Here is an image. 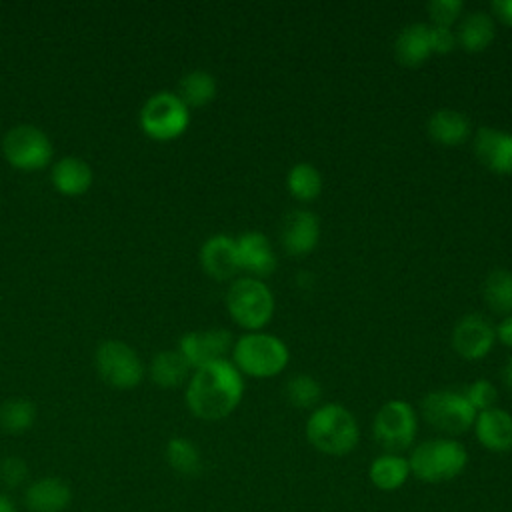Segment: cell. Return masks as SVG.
Segmentation results:
<instances>
[{"label": "cell", "mask_w": 512, "mask_h": 512, "mask_svg": "<svg viewBox=\"0 0 512 512\" xmlns=\"http://www.w3.org/2000/svg\"><path fill=\"white\" fill-rule=\"evenodd\" d=\"M464 14L462 0H432L428 4V16L432 26L452 28Z\"/></svg>", "instance_id": "obj_31"}, {"label": "cell", "mask_w": 512, "mask_h": 512, "mask_svg": "<svg viewBox=\"0 0 512 512\" xmlns=\"http://www.w3.org/2000/svg\"><path fill=\"white\" fill-rule=\"evenodd\" d=\"M216 90V78L208 70L196 68L180 78L176 94L188 108H200L214 100Z\"/></svg>", "instance_id": "obj_25"}, {"label": "cell", "mask_w": 512, "mask_h": 512, "mask_svg": "<svg viewBox=\"0 0 512 512\" xmlns=\"http://www.w3.org/2000/svg\"><path fill=\"white\" fill-rule=\"evenodd\" d=\"M166 462L180 476L192 478L202 472V454L198 446L184 436H174L168 440Z\"/></svg>", "instance_id": "obj_28"}, {"label": "cell", "mask_w": 512, "mask_h": 512, "mask_svg": "<svg viewBox=\"0 0 512 512\" xmlns=\"http://www.w3.org/2000/svg\"><path fill=\"white\" fill-rule=\"evenodd\" d=\"M234 334L226 328H204L186 332L178 342V352L196 370L232 354Z\"/></svg>", "instance_id": "obj_11"}, {"label": "cell", "mask_w": 512, "mask_h": 512, "mask_svg": "<svg viewBox=\"0 0 512 512\" xmlns=\"http://www.w3.org/2000/svg\"><path fill=\"white\" fill-rule=\"evenodd\" d=\"M284 394H286V400L294 408L310 410V408L318 406V402L322 398V386L310 374H294L292 378H288V382L284 386Z\"/></svg>", "instance_id": "obj_30"}, {"label": "cell", "mask_w": 512, "mask_h": 512, "mask_svg": "<svg viewBox=\"0 0 512 512\" xmlns=\"http://www.w3.org/2000/svg\"><path fill=\"white\" fill-rule=\"evenodd\" d=\"M408 466L410 474L422 482H448L466 470L468 450L456 438H430L412 448Z\"/></svg>", "instance_id": "obj_3"}, {"label": "cell", "mask_w": 512, "mask_h": 512, "mask_svg": "<svg viewBox=\"0 0 512 512\" xmlns=\"http://www.w3.org/2000/svg\"><path fill=\"white\" fill-rule=\"evenodd\" d=\"M192 366L178 350H160L150 362V378L160 388H176L190 378Z\"/></svg>", "instance_id": "obj_24"}, {"label": "cell", "mask_w": 512, "mask_h": 512, "mask_svg": "<svg viewBox=\"0 0 512 512\" xmlns=\"http://www.w3.org/2000/svg\"><path fill=\"white\" fill-rule=\"evenodd\" d=\"M36 420V406L28 398H8L0 406V426L10 434L26 432Z\"/></svg>", "instance_id": "obj_29"}, {"label": "cell", "mask_w": 512, "mask_h": 512, "mask_svg": "<svg viewBox=\"0 0 512 512\" xmlns=\"http://www.w3.org/2000/svg\"><path fill=\"white\" fill-rule=\"evenodd\" d=\"M428 136L446 148L464 144L470 138V120L454 108H438L426 122Z\"/></svg>", "instance_id": "obj_20"}, {"label": "cell", "mask_w": 512, "mask_h": 512, "mask_svg": "<svg viewBox=\"0 0 512 512\" xmlns=\"http://www.w3.org/2000/svg\"><path fill=\"white\" fill-rule=\"evenodd\" d=\"M186 406L200 420L230 416L244 396V376L232 360H216L192 372L186 384Z\"/></svg>", "instance_id": "obj_1"}, {"label": "cell", "mask_w": 512, "mask_h": 512, "mask_svg": "<svg viewBox=\"0 0 512 512\" xmlns=\"http://www.w3.org/2000/svg\"><path fill=\"white\" fill-rule=\"evenodd\" d=\"M410 476L408 458L402 454L384 452L376 456L368 466V478L372 486H376L382 492H394L406 484Z\"/></svg>", "instance_id": "obj_23"}, {"label": "cell", "mask_w": 512, "mask_h": 512, "mask_svg": "<svg viewBox=\"0 0 512 512\" xmlns=\"http://www.w3.org/2000/svg\"><path fill=\"white\" fill-rule=\"evenodd\" d=\"M450 340L454 352L464 360H482L490 354L496 342V332L484 314L470 312L454 324Z\"/></svg>", "instance_id": "obj_12"}, {"label": "cell", "mask_w": 512, "mask_h": 512, "mask_svg": "<svg viewBox=\"0 0 512 512\" xmlns=\"http://www.w3.org/2000/svg\"><path fill=\"white\" fill-rule=\"evenodd\" d=\"M0 512H16V504L12 502V498L2 492H0Z\"/></svg>", "instance_id": "obj_37"}, {"label": "cell", "mask_w": 512, "mask_h": 512, "mask_svg": "<svg viewBox=\"0 0 512 512\" xmlns=\"http://www.w3.org/2000/svg\"><path fill=\"white\" fill-rule=\"evenodd\" d=\"M494 332H496V340L508 348H512V314L510 316H504L496 326H494Z\"/></svg>", "instance_id": "obj_35"}, {"label": "cell", "mask_w": 512, "mask_h": 512, "mask_svg": "<svg viewBox=\"0 0 512 512\" xmlns=\"http://www.w3.org/2000/svg\"><path fill=\"white\" fill-rule=\"evenodd\" d=\"M474 434L480 446L490 452H510L512 450V414L504 408H488L476 414Z\"/></svg>", "instance_id": "obj_17"}, {"label": "cell", "mask_w": 512, "mask_h": 512, "mask_svg": "<svg viewBox=\"0 0 512 512\" xmlns=\"http://www.w3.org/2000/svg\"><path fill=\"white\" fill-rule=\"evenodd\" d=\"M422 418L434 428L450 436L468 432L474 426L476 410L470 406L462 390H432L420 402Z\"/></svg>", "instance_id": "obj_6"}, {"label": "cell", "mask_w": 512, "mask_h": 512, "mask_svg": "<svg viewBox=\"0 0 512 512\" xmlns=\"http://www.w3.org/2000/svg\"><path fill=\"white\" fill-rule=\"evenodd\" d=\"M462 392H464L466 400L470 402V406H472L476 412L494 408V406H496V400H498V390H496V386H494L490 380H486V378L474 380V382L468 384Z\"/></svg>", "instance_id": "obj_32"}, {"label": "cell", "mask_w": 512, "mask_h": 512, "mask_svg": "<svg viewBox=\"0 0 512 512\" xmlns=\"http://www.w3.org/2000/svg\"><path fill=\"white\" fill-rule=\"evenodd\" d=\"M2 152L14 168L38 170L50 162L52 142L38 126L18 124L6 132Z\"/></svg>", "instance_id": "obj_10"}, {"label": "cell", "mask_w": 512, "mask_h": 512, "mask_svg": "<svg viewBox=\"0 0 512 512\" xmlns=\"http://www.w3.org/2000/svg\"><path fill=\"white\" fill-rule=\"evenodd\" d=\"M454 34L456 42L466 52H482L492 44L496 36L494 16L484 10H472L468 14H462Z\"/></svg>", "instance_id": "obj_21"}, {"label": "cell", "mask_w": 512, "mask_h": 512, "mask_svg": "<svg viewBox=\"0 0 512 512\" xmlns=\"http://www.w3.org/2000/svg\"><path fill=\"white\" fill-rule=\"evenodd\" d=\"M96 372L100 378L120 390H128L140 384L144 376V364L136 350L120 340H106L94 354Z\"/></svg>", "instance_id": "obj_9"}, {"label": "cell", "mask_w": 512, "mask_h": 512, "mask_svg": "<svg viewBox=\"0 0 512 512\" xmlns=\"http://www.w3.org/2000/svg\"><path fill=\"white\" fill-rule=\"evenodd\" d=\"M198 256L204 272L214 280H230L240 270L236 238L228 234L208 236L200 246Z\"/></svg>", "instance_id": "obj_16"}, {"label": "cell", "mask_w": 512, "mask_h": 512, "mask_svg": "<svg viewBox=\"0 0 512 512\" xmlns=\"http://www.w3.org/2000/svg\"><path fill=\"white\" fill-rule=\"evenodd\" d=\"M50 178L58 192L66 196H78L92 186L94 174L86 160L78 156H64L54 162L50 170Z\"/></svg>", "instance_id": "obj_22"}, {"label": "cell", "mask_w": 512, "mask_h": 512, "mask_svg": "<svg viewBox=\"0 0 512 512\" xmlns=\"http://www.w3.org/2000/svg\"><path fill=\"white\" fill-rule=\"evenodd\" d=\"M236 250H238L240 270H246L248 276L262 280L276 270L278 256L274 252L272 242L262 232L250 230L240 234L236 238Z\"/></svg>", "instance_id": "obj_15"}, {"label": "cell", "mask_w": 512, "mask_h": 512, "mask_svg": "<svg viewBox=\"0 0 512 512\" xmlns=\"http://www.w3.org/2000/svg\"><path fill=\"white\" fill-rule=\"evenodd\" d=\"M304 434L308 444L326 456H346L360 440L354 414L336 402L316 406L306 420Z\"/></svg>", "instance_id": "obj_2"}, {"label": "cell", "mask_w": 512, "mask_h": 512, "mask_svg": "<svg viewBox=\"0 0 512 512\" xmlns=\"http://www.w3.org/2000/svg\"><path fill=\"white\" fill-rule=\"evenodd\" d=\"M288 360V346L270 332H246L232 346V364L242 376L272 378L286 368Z\"/></svg>", "instance_id": "obj_4"}, {"label": "cell", "mask_w": 512, "mask_h": 512, "mask_svg": "<svg viewBox=\"0 0 512 512\" xmlns=\"http://www.w3.org/2000/svg\"><path fill=\"white\" fill-rule=\"evenodd\" d=\"M472 148L482 166L494 174H512V132L480 126L472 138Z\"/></svg>", "instance_id": "obj_14"}, {"label": "cell", "mask_w": 512, "mask_h": 512, "mask_svg": "<svg viewBox=\"0 0 512 512\" xmlns=\"http://www.w3.org/2000/svg\"><path fill=\"white\" fill-rule=\"evenodd\" d=\"M230 318L248 332L262 330L274 314V294L268 284L254 276L234 278L226 292Z\"/></svg>", "instance_id": "obj_5"}, {"label": "cell", "mask_w": 512, "mask_h": 512, "mask_svg": "<svg viewBox=\"0 0 512 512\" xmlns=\"http://www.w3.org/2000/svg\"><path fill=\"white\" fill-rule=\"evenodd\" d=\"M490 10L500 22L512 26V0H494L490 4Z\"/></svg>", "instance_id": "obj_36"}, {"label": "cell", "mask_w": 512, "mask_h": 512, "mask_svg": "<svg viewBox=\"0 0 512 512\" xmlns=\"http://www.w3.org/2000/svg\"><path fill=\"white\" fill-rule=\"evenodd\" d=\"M418 432V414L416 410L400 398L384 402L372 420L374 440L392 454H402L408 450Z\"/></svg>", "instance_id": "obj_7"}, {"label": "cell", "mask_w": 512, "mask_h": 512, "mask_svg": "<svg viewBox=\"0 0 512 512\" xmlns=\"http://www.w3.org/2000/svg\"><path fill=\"white\" fill-rule=\"evenodd\" d=\"M394 56L398 64L406 68H416L432 56L430 46V24L412 22L404 26L394 40Z\"/></svg>", "instance_id": "obj_19"}, {"label": "cell", "mask_w": 512, "mask_h": 512, "mask_svg": "<svg viewBox=\"0 0 512 512\" xmlns=\"http://www.w3.org/2000/svg\"><path fill=\"white\" fill-rule=\"evenodd\" d=\"M28 478V466L18 456H6L0 460V482L6 488H18Z\"/></svg>", "instance_id": "obj_33"}, {"label": "cell", "mask_w": 512, "mask_h": 512, "mask_svg": "<svg viewBox=\"0 0 512 512\" xmlns=\"http://www.w3.org/2000/svg\"><path fill=\"white\" fill-rule=\"evenodd\" d=\"M190 124V108L176 92L152 94L140 110V126L154 140H172L184 134Z\"/></svg>", "instance_id": "obj_8"}, {"label": "cell", "mask_w": 512, "mask_h": 512, "mask_svg": "<svg viewBox=\"0 0 512 512\" xmlns=\"http://www.w3.org/2000/svg\"><path fill=\"white\" fill-rule=\"evenodd\" d=\"M456 34L452 28L432 26L430 24V46L432 54H450L456 48Z\"/></svg>", "instance_id": "obj_34"}, {"label": "cell", "mask_w": 512, "mask_h": 512, "mask_svg": "<svg viewBox=\"0 0 512 512\" xmlns=\"http://www.w3.org/2000/svg\"><path fill=\"white\" fill-rule=\"evenodd\" d=\"M482 298L486 306L504 316L512 314V272L508 268H494L482 284Z\"/></svg>", "instance_id": "obj_26"}, {"label": "cell", "mask_w": 512, "mask_h": 512, "mask_svg": "<svg viewBox=\"0 0 512 512\" xmlns=\"http://www.w3.org/2000/svg\"><path fill=\"white\" fill-rule=\"evenodd\" d=\"M322 186L324 182L320 170L308 162L294 164L286 174V188L290 196L300 202L316 200L322 192Z\"/></svg>", "instance_id": "obj_27"}, {"label": "cell", "mask_w": 512, "mask_h": 512, "mask_svg": "<svg viewBox=\"0 0 512 512\" xmlns=\"http://www.w3.org/2000/svg\"><path fill=\"white\" fill-rule=\"evenodd\" d=\"M70 500L68 484L56 476L38 478L24 492V504L30 512H64Z\"/></svg>", "instance_id": "obj_18"}, {"label": "cell", "mask_w": 512, "mask_h": 512, "mask_svg": "<svg viewBox=\"0 0 512 512\" xmlns=\"http://www.w3.org/2000/svg\"><path fill=\"white\" fill-rule=\"evenodd\" d=\"M502 380H504V384L512 390V356L508 358V362H506L504 368H502Z\"/></svg>", "instance_id": "obj_38"}, {"label": "cell", "mask_w": 512, "mask_h": 512, "mask_svg": "<svg viewBox=\"0 0 512 512\" xmlns=\"http://www.w3.org/2000/svg\"><path fill=\"white\" fill-rule=\"evenodd\" d=\"M280 244L290 256H306L320 242V220L310 210H290L280 222Z\"/></svg>", "instance_id": "obj_13"}]
</instances>
